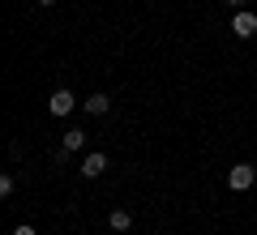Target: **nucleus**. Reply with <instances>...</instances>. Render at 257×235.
Instances as JSON below:
<instances>
[{
  "label": "nucleus",
  "mask_w": 257,
  "mask_h": 235,
  "mask_svg": "<svg viewBox=\"0 0 257 235\" xmlns=\"http://www.w3.org/2000/svg\"><path fill=\"white\" fill-rule=\"evenodd\" d=\"M227 5H231V9H244V0H227Z\"/></svg>",
  "instance_id": "obj_10"
},
{
  "label": "nucleus",
  "mask_w": 257,
  "mask_h": 235,
  "mask_svg": "<svg viewBox=\"0 0 257 235\" xmlns=\"http://www.w3.org/2000/svg\"><path fill=\"white\" fill-rule=\"evenodd\" d=\"M77 150H86V133L82 128H69V133H64V141H60V154H56V158H69V154H77Z\"/></svg>",
  "instance_id": "obj_5"
},
{
  "label": "nucleus",
  "mask_w": 257,
  "mask_h": 235,
  "mask_svg": "<svg viewBox=\"0 0 257 235\" xmlns=\"http://www.w3.org/2000/svg\"><path fill=\"white\" fill-rule=\"evenodd\" d=\"M35 5H43V9H47V5H56V0H35Z\"/></svg>",
  "instance_id": "obj_11"
},
{
  "label": "nucleus",
  "mask_w": 257,
  "mask_h": 235,
  "mask_svg": "<svg viewBox=\"0 0 257 235\" xmlns=\"http://www.w3.org/2000/svg\"><path fill=\"white\" fill-rule=\"evenodd\" d=\"M253 184H257V171H253L248 163H236V167L227 171V188H231V192H248Z\"/></svg>",
  "instance_id": "obj_1"
},
{
  "label": "nucleus",
  "mask_w": 257,
  "mask_h": 235,
  "mask_svg": "<svg viewBox=\"0 0 257 235\" xmlns=\"http://www.w3.org/2000/svg\"><path fill=\"white\" fill-rule=\"evenodd\" d=\"M13 192H18V175H9V171H5V175H0V197L9 201Z\"/></svg>",
  "instance_id": "obj_8"
},
{
  "label": "nucleus",
  "mask_w": 257,
  "mask_h": 235,
  "mask_svg": "<svg viewBox=\"0 0 257 235\" xmlns=\"http://www.w3.org/2000/svg\"><path fill=\"white\" fill-rule=\"evenodd\" d=\"M231 35H236V39H253L257 35V13L236 9V13H231Z\"/></svg>",
  "instance_id": "obj_2"
},
{
  "label": "nucleus",
  "mask_w": 257,
  "mask_h": 235,
  "mask_svg": "<svg viewBox=\"0 0 257 235\" xmlns=\"http://www.w3.org/2000/svg\"><path fill=\"white\" fill-rule=\"evenodd\" d=\"M111 231H128V226H133V214H128V209H111Z\"/></svg>",
  "instance_id": "obj_7"
},
{
  "label": "nucleus",
  "mask_w": 257,
  "mask_h": 235,
  "mask_svg": "<svg viewBox=\"0 0 257 235\" xmlns=\"http://www.w3.org/2000/svg\"><path fill=\"white\" fill-rule=\"evenodd\" d=\"M73 107H77V99H73V90H64V86L47 99V111H52V116H69Z\"/></svg>",
  "instance_id": "obj_4"
},
{
  "label": "nucleus",
  "mask_w": 257,
  "mask_h": 235,
  "mask_svg": "<svg viewBox=\"0 0 257 235\" xmlns=\"http://www.w3.org/2000/svg\"><path fill=\"white\" fill-rule=\"evenodd\" d=\"M13 235H39V231H35L30 222H22V226H13Z\"/></svg>",
  "instance_id": "obj_9"
},
{
  "label": "nucleus",
  "mask_w": 257,
  "mask_h": 235,
  "mask_svg": "<svg viewBox=\"0 0 257 235\" xmlns=\"http://www.w3.org/2000/svg\"><path fill=\"white\" fill-rule=\"evenodd\" d=\"M103 171H107V154H103V150H90V154L82 158V175H86V180H99Z\"/></svg>",
  "instance_id": "obj_3"
},
{
  "label": "nucleus",
  "mask_w": 257,
  "mask_h": 235,
  "mask_svg": "<svg viewBox=\"0 0 257 235\" xmlns=\"http://www.w3.org/2000/svg\"><path fill=\"white\" fill-rule=\"evenodd\" d=\"M82 111H86V116H107V111H111V99H107V94H99V90H94L90 99L82 103Z\"/></svg>",
  "instance_id": "obj_6"
}]
</instances>
